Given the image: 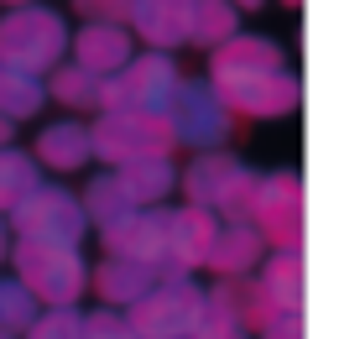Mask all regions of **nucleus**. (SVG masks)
I'll use <instances>...</instances> for the list:
<instances>
[{
    "label": "nucleus",
    "mask_w": 360,
    "mask_h": 339,
    "mask_svg": "<svg viewBox=\"0 0 360 339\" xmlns=\"http://www.w3.org/2000/svg\"><path fill=\"white\" fill-rule=\"evenodd\" d=\"M68 42H73V27H68L63 11H53V6L0 11V63H6V68L47 79V73L68 58Z\"/></svg>",
    "instance_id": "f257e3e1"
},
{
    "label": "nucleus",
    "mask_w": 360,
    "mask_h": 339,
    "mask_svg": "<svg viewBox=\"0 0 360 339\" xmlns=\"http://www.w3.org/2000/svg\"><path fill=\"white\" fill-rule=\"evenodd\" d=\"M256 172L262 167L235 157L230 146H219V152H193L188 167H183V178H178V193H183V204L209 209L214 219H240L245 204H251Z\"/></svg>",
    "instance_id": "f03ea898"
},
{
    "label": "nucleus",
    "mask_w": 360,
    "mask_h": 339,
    "mask_svg": "<svg viewBox=\"0 0 360 339\" xmlns=\"http://www.w3.org/2000/svg\"><path fill=\"white\" fill-rule=\"evenodd\" d=\"M11 271L32 287L42 308H63L89 298V261L84 245H37V241H11Z\"/></svg>",
    "instance_id": "7ed1b4c3"
},
{
    "label": "nucleus",
    "mask_w": 360,
    "mask_h": 339,
    "mask_svg": "<svg viewBox=\"0 0 360 339\" xmlns=\"http://www.w3.org/2000/svg\"><path fill=\"white\" fill-rule=\"evenodd\" d=\"M11 241H37V245H84L89 241V215H84L79 193L63 183H37L27 198L6 215Z\"/></svg>",
    "instance_id": "20e7f679"
},
{
    "label": "nucleus",
    "mask_w": 360,
    "mask_h": 339,
    "mask_svg": "<svg viewBox=\"0 0 360 339\" xmlns=\"http://www.w3.org/2000/svg\"><path fill=\"white\" fill-rule=\"evenodd\" d=\"M183 84L178 53H157V47H141L120 73L99 79V110H141V115H162Z\"/></svg>",
    "instance_id": "39448f33"
},
{
    "label": "nucleus",
    "mask_w": 360,
    "mask_h": 339,
    "mask_svg": "<svg viewBox=\"0 0 360 339\" xmlns=\"http://www.w3.org/2000/svg\"><path fill=\"white\" fill-rule=\"evenodd\" d=\"M167 131H172V141L183 146V152H219V146H230V136H235V110L225 105V94L209 84V73L204 79H188L183 73V84H178V94H172V105H167Z\"/></svg>",
    "instance_id": "423d86ee"
},
{
    "label": "nucleus",
    "mask_w": 360,
    "mask_h": 339,
    "mask_svg": "<svg viewBox=\"0 0 360 339\" xmlns=\"http://www.w3.org/2000/svg\"><path fill=\"white\" fill-rule=\"evenodd\" d=\"M89 136H94V162L99 167H131V162L178 152L167 120L162 115H141V110H94Z\"/></svg>",
    "instance_id": "0eeeda50"
},
{
    "label": "nucleus",
    "mask_w": 360,
    "mask_h": 339,
    "mask_svg": "<svg viewBox=\"0 0 360 339\" xmlns=\"http://www.w3.org/2000/svg\"><path fill=\"white\" fill-rule=\"evenodd\" d=\"M131 329L141 339H193L204 319V282L198 277H157L126 308Z\"/></svg>",
    "instance_id": "6e6552de"
},
{
    "label": "nucleus",
    "mask_w": 360,
    "mask_h": 339,
    "mask_svg": "<svg viewBox=\"0 0 360 339\" xmlns=\"http://www.w3.org/2000/svg\"><path fill=\"white\" fill-rule=\"evenodd\" d=\"M245 308L251 329L271 313H303L308 308V250L303 245H266L262 267L245 277Z\"/></svg>",
    "instance_id": "1a4fd4ad"
},
{
    "label": "nucleus",
    "mask_w": 360,
    "mask_h": 339,
    "mask_svg": "<svg viewBox=\"0 0 360 339\" xmlns=\"http://www.w3.org/2000/svg\"><path fill=\"white\" fill-rule=\"evenodd\" d=\"M245 219L266 235V245H303V235H308V193H303L297 167L256 172Z\"/></svg>",
    "instance_id": "9d476101"
},
{
    "label": "nucleus",
    "mask_w": 360,
    "mask_h": 339,
    "mask_svg": "<svg viewBox=\"0 0 360 339\" xmlns=\"http://www.w3.org/2000/svg\"><path fill=\"white\" fill-rule=\"evenodd\" d=\"M214 89L225 94L235 120H282L303 105V79H297L288 63L282 68H262V73H240V79H219Z\"/></svg>",
    "instance_id": "9b49d317"
},
{
    "label": "nucleus",
    "mask_w": 360,
    "mask_h": 339,
    "mask_svg": "<svg viewBox=\"0 0 360 339\" xmlns=\"http://www.w3.org/2000/svg\"><path fill=\"white\" fill-rule=\"evenodd\" d=\"M68 53H73L79 68H89L94 79H110V73H120L136 53H141V42L131 37L126 21H79Z\"/></svg>",
    "instance_id": "f8f14e48"
},
{
    "label": "nucleus",
    "mask_w": 360,
    "mask_h": 339,
    "mask_svg": "<svg viewBox=\"0 0 360 339\" xmlns=\"http://www.w3.org/2000/svg\"><path fill=\"white\" fill-rule=\"evenodd\" d=\"M214 215L193 204H167V277H198L214 241Z\"/></svg>",
    "instance_id": "ddd939ff"
},
{
    "label": "nucleus",
    "mask_w": 360,
    "mask_h": 339,
    "mask_svg": "<svg viewBox=\"0 0 360 339\" xmlns=\"http://www.w3.org/2000/svg\"><path fill=\"white\" fill-rule=\"evenodd\" d=\"M32 157L42 172H63V178H73V172H84L94 162V136H89V120L84 115H63V120H47L42 131H37L32 141Z\"/></svg>",
    "instance_id": "4468645a"
},
{
    "label": "nucleus",
    "mask_w": 360,
    "mask_h": 339,
    "mask_svg": "<svg viewBox=\"0 0 360 339\" xmlns=\"http://www.w3.org/2000/svg\"><path fill=\"white\" fill-rule=\"evenodd\" d=\"M262 256H266V235L256 230L251 219H219L214 224V241H209V261H204V271L209 277H251L256 267H262Z\"/></svg>",
    "instance_id": "2eb2a0df"
},
{
    "label": "nucleus",
    "mask_w": 360,
    "mask_h": 339,
    "mask_svg": "<svg viewBox=\"0 0 360 339\" xmlns=\"http://www.w3.org/2000/svg\"><path fill=\"white\" fill-rule=\"evenodd\" d=\"M188 11H193V0H131L126 27L141 47L178 53V47H188Z\"/></svg>",
    "instance_id": "dca6fc26"
},
{
    "label": "nucleus",
    "mask_w": 360,
    "mask_h": 339,
    "mask_svg": "<svg viewBox=\"0 0 360 339\" xmlns=\"http://www.w3.org/2000/svg\"><path fill=\"white\" fill-rule=\"evenodd\" d=\"M282 42L266 32H235L230 42H219L209 53V79H240V73H262V68H282Z\"/></svg>",
    "instance_id": "f3484780"
},
{
    "label": "nucleus",
    "mask_w": 360,
    "mask_h": 339,
    "mask_svg": "<svg viewBox=\"0 0 360 339\" xmlns=\"http://www.w3.org/2000/svg\"><path fill=\"white\" fill-rule=\"evenodd\" d=\"M157 282V271L146 267V261H131V256H99V267H89V293L99 298L105 308H120L126 313L136 298L146 293V287Z\"/></svg>",
    "instance_id": "a211bd4d"
},
{
    "label": "nucleus",
    "mask_w": 360,
    "mask_h": 339,
    "mask_svg": "<svg viewBox=\"0 0 360 339\" xmlns=\"http://www.w3.org/2000/svg\"><path fill=\"white\" fill-rule=\"evenodd\" d=\"M115 178L131 193L136 209H152V204H172V198H178L183 167L172 157H146V162H131V167H115Z\"/></svg>",
    "instance_id": "6ab92c4d"
},
{
    "label": "nucleus",
    "mask_w": 360,
    "mask_h": 339,
    "mask_svg": "<svg viewBox=\"0 0 360 339\" xmlns=\"http://www.w3.org/2000/svg\"><path fill=\"white\" fill-rule=\"evenodd\" d=\"M47 99L63 105L68 115H94L99 110V79L89 68H79L73 58H63L53 73H47Z\"/></svg>",
    "instance_id": "aec40b11"
},
{
    "label": "nucleus",
    "mask_w": 360,
    "mask_h": 339,
    "mask_svg": "<svg viewBox=\"0 0 360 339\" xmlns=\"http://www.w3.org/2000/svg\"><path fill=\"white\" fill-rule=\"evenodd\" d=\"M47 105V79H37V73H21V68H6L0 63V115L11 125L21 120H37Z\"/></svg>",
    "instance_id": "412c9836"
},
{
    "label": "nucleus",
    "mask_w": 360,
    "mask_h": 339,
    "mask_svg": "<svg viewBox=\"0 0 360 339\" xmlns=\"http://www.w3.org/2000/svg\"><path fill=\"white\" fill-rule=\"evenodd\" d=\"M79 204H84V215H89L94 230H105V224L126 219L131 209H136V204H131V193H126V188H120V178H115V167L94 172V178L79 188Z\"/></svg>",
    "instance_id": "4be33fe9"
},
{
    "label": "nucleus",
    "mask_w": 360,
    "mask_h": 339,
    "mask_svg": "<svg viewBox=\"0 0 360 339\" xmlns=\"http://www.w3.org/2000/svg\"><path fill=\"white\" fill-rule=\"evenodd\" d=\"M235 32H240V11H235L230 0H193V11H188V47L214 53V47L230 42Z\"/></svg>",
    "instance_id": "5701e85b"
},
{
    "label": "nucleus",
    "mask_w": 360,
    "mask_h": 339,
    "mask_svg": "<svg viewBox=\"0 0 360 339\" xmlns=\"http://www.w3.org/2000/svg\"><path fill=\"white\" fill-rule=\"evenodd\" d=\"M37 183H42V167H37V157H32V152H21L16 141L0 146V219H6V215L32 193Z\"/></svg>",
    "instance_id": "b1692460"
},
{
    "label": "nucleus",
    "mask_w": 360,
    "mask_h": 339,
    "mask_svg": "<svg viewBox=\"0 0 360 339\" xmlns=\"http://www.w3.org/2000/svg\"><path fill=\"white\" fill-rule=\"evenodd\" d=\"M37 313H42V303L32 298V287L21 282L16 271H11V277H0V329L21 339V334L32 329V319H37Z\"/></svg>",
    "instance_id": "393cba45"
},
{
    "label": "nucleus",
    "mask_w": 360,
    "mask_h": 339,
    "mask_svg": "<svg viewBox=\"0 0 360 339\" xmlns=\"http://www.w3.org/2000/svg\"><path fill=\"white\" fill-rule=\"evenodd\" d=\"M21 339H84V308L63 303V308H42L32 319V329Z\"/></svg>",
    "instance_id": "a878e982"
},
{
    "label": "nucleus",
    "mask_w": 360,
    "mask_h": 339,
    "mask_svg": "<svg viewBox=\"0 0 360 339\" xmlns=\"http://www.w3.org/2000/svg\"><path fill=\"white\" fill-rule=\"evenodd\" d=\"M193 339H256V329L240 319V313H225V308H209L204 303V319H198Z\"/></svg>",
    "instance_id": "bb28decb"
},
{
    "label": "nucleus",
    "mask_w": 360,
    "mask_h": 339,
    "mask_svg": "<svg viewBox=\"0 0 360 339\" xmlns=\"http://www.w3.org/2000/svg\"><path fill=\"white\" fill-rule=\"evenodd\" d=\"M84 339H141V334L131 329V319H126L120 308H105V303H99V308L84 313Z\"/></svg>",
    "instance_id": "cd10ccee"
},
{
    "label": "nucleus",
    "mask_w": 360,
    "mask_h": 339,
    "mask_svg": "<svg viewBox=\"0 0 360 339\" xmlns=\"http://www.w3.org/2000/svg\"><path fill=\"white\" fill-rule=\"evenodd\" d=\"M256 339H308L303 313H271L266 324H256Z\"/></svg>",
    "instance_id": "c85d7f7f"
},
{
    "label": "nucleus",
    "mask_w": 360,
    "mask_h": 339,
    "mask_svg": "<svg viewBox=\"0 0 360 339\" xmlns=\"http://www.w3.org/2000/svg\"><path fill=\"white\" fill-rule=\"evenodd\" d=\"M73 11H79L84 21H126L131 0H73Z\"/></svg>",
    "instance_id": "c756f323"
},
{
    "label": "nucleus",
    "mask_w": 360,
    "mask_h": 339,
    "mask_svg": "<svg viewBox=\"0 0 360 339\" xmlns=\"http://www.w3.org/2000/svg\"><path fill=\"white\" fill-rule=\"evenodd\" d=\"M11 141H16V125H11L6 115H0V146H11Z\"/></svg>",
    "instance_id": "7c9ffc66"
},
{
    "label": "nucleus",
    "mask_w": 360,
    "mask_h": 339,
    "mask_svg": "<svg viewBox=\"0 0 360 339\" xmlns=\"http://www.w3.org/2000/svg\"><path fill=\"white\" fill-rule=\"evenodd\" d=\"M230 6H235V11H240V16H245V11H262V6H266V0H230Z\"/></svg>",
    "instance_id": "2f4dec72"
},
{
    "label": "nucleus",
    "mask_w": 360,
    "mask_h": 339,
    "mask_svg": "<svg viewBox=\"0 0 360 339\" xmlns=\"http://www.w3.org/2000/svg\"><path fill=\"white\" fill-rule=\"evenodd\" d=\"M11 256V230H6V219H0V261Z\"/></svg>",
    "instance_id": "473e14b6"
},
{
    "label": "nucleus",
    "mask_w": 360,
    "mask_h": 339,
    "mask_svg": "<svg viewBox=\"0 0 360 339\" xmlns=\"http://www.w3.org/2000/svg\"><path fill=\"white\" fill-rule=\"evenodd\" d=\"M0 6H6V11H16V6H37V0H0Z\"/></svg>",
    "instance_id": "72a5a7b5"
},
{
    "label": "nucleus",
    "mask_w": 360,
    "mask_h": 339,
    "mask_svg": "<svg viewBox=\"0 0 360 339\" xmlns=\"http://www.w3.org/2000/svg\"><path fill=\"white\" fill-rule=\"evenodd\" d=\"M277 6H288V11H297V6H303V0H277Z\"/></svg>",
    "instance_id": "f704fd0d"
},
{
    "label": "nucleus",
    "mask_w": 360,
    "mask_h": 339,
    "mask_svg": "<svg viewBox=\"0 0 360 339\" xmlns=\"http://www.w3.org/2000/svg\"><path fill=\"white\" fill-rule=\"evenodd\" d=\"M0 339H16V334H6V329H0Z\"/></svg>",
    "instance_id": "c9c22d12"
}]
</instances>
